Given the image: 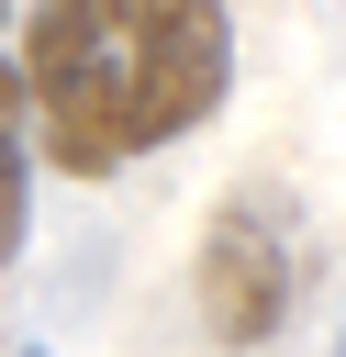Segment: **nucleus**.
<instances>
[{"instance_id": "f257e3e1", "label": "nucleus", "mask_w": 346, "mask_h": 357, "mask_svg": "<svg viewBox=\"0 0 346 357\" xmlns=\"http://www.w3.org/2000/svg\"><path fill=\"white\" fill-rule=\"evenodd\" d=\"M234 11L223 0H33L22 100L67 178H112L145 145L223 112Z\"/></svg>"}, {"instance_id": "f03ea898", "label": "nucleus", "mask_w": 346, "mask_h": 357, "mask_svg": "<svg viewBox=\"0 0 346 357\" xmlns=\"http://www.w3.org/2000/svg\"><path fill=\"white\" fill-rule=\"evenodd\" d=\"M190 290H201V324H212L223 346H268L279 312H290V212H279L268 190H234V201L212 212V234H201Z\"/></svg>"}, {"instance_id": "7ed1b4c3", "label": "nucleus", "mask_w": 346, "mask_h": 357, "mask_svg": "<svg viewBox=\"0 0 346 357\" xmlns=\"http://www.w3.org/2000/svg\"><path fill=\"white\" fill-rule=\"evenodd\" d=\"M22 223H33V156H22V67L0 56V268L22 257Z\"/></svg>"}, {"instance_id": "20e7f679", "label": "nucleus", "mask_w": 346, "mask_h": 357, "mask_svg": "<svg viewBox=\"0 0 346 357\" xmlns=\"http://www.w3.org/2000/svg\"><path fill=\"white\" fill-rule=\"evenodd\" d=\"M22 357H45V346H22Z\"/></svg>"}, {"instance_id": "39448f33", "label": "nucleus", "mask_w": 346, "mask_h": 357, "mask_svg": "<svg viewBox=\"0 0 346 357\" xmlns=\"http://www.w3.org/2000/svg\"><path fill=\"white\" fill-rule=\"evenodd\" d=\"M0 11H11V0H0Z\"/></svg>"}]
</instances>
